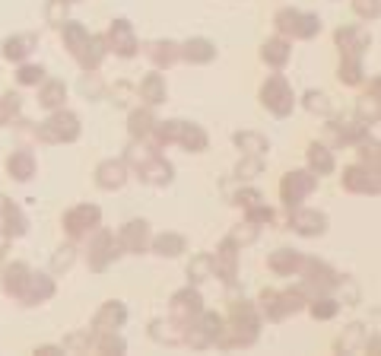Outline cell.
<instances>
[{
	"mask_svg": "<svg viewBox=\"0 0 381 356\" xmlns=\"http://www.w3.org/2000/svg\"><path fill=\"white\" fill-rule=\"evenodd\" d=\"M35 137L45 143H70L80 137V118L74 112H64V108L58 112L54 108V115L35 127Z\"/></svg>",
	"mask_w": 381,
	"mask_h": 356,
	"instance_id": "6da1fadb",
	"label": "cell"
},
{
	"mask_svg": "<svg viewBox=\"0 0 381 356\" xmlns=\"http://www.w3.org/2000/svg\"><path fill=\"white\" fill-rule=\"evenodd\" d=\"M302 293H312V296H324V293H331L334 286H340V273L331 271V267L324 264V261H315V258H302Z\"/></svg>",
	"mask_w": 381,
	"mask_h": 356,
	"instance_id": "7a4b0ae2",
	"label": "cell"
},
{
	"mask_svg": "<svg viewBox=\"0 0 381 356\" xmlns=\"http://www.w3.org/2000/svg\"><path fill=\"white\" fill-rule=\"evenodd\" d=\"M261 102H264V108H270L276 118L290 115L292 105H296V96H292V86L286 83V76H280V74L267 76V83L261 86Z\"/></svg>",
	"mask_w": 381,
	"mask_h": 356,
	"instance_id": "3957f363",
	"label": "cell"
},
{
	"mask_svg": "<svg viewBox=\"0 0 381 356\" xmlns=\"http://www.w3.org/2000/svg\"><path fill=\"white\" fill-rule=\"evenodd\" d=\"M315 188H318V175L315 172H302V169H298V172H290L280 185L283 204H286V207H298V204H302Z\"/></svg>",
	"mask_w": 381,
	"mask_h": 356,
	"instance_id": "277c9868",
	"label": "cell"
},
{
	"mask_svg": "<svg viewBox=\"0 0 381 356\" xmlns=\"http://www.w3.org/2000/svg\"><path fill=\"white\" fill-rule=\"evenodd\" d=\"M99 220H102V210L96 207V204H80V207L64 213V229L70 232L74 239H83L92 229H99Z\"/></svg>",
	"mask_w": 381,
	"mask_h": 356,
	"instance_id": "5b68a950",
	"label": "cell"
},
{
	"mask_svg": "<svg viewBox=\"0 0 381 356\" xmlns=\"http://www.w3.org/2000/svg\"><path fill=\"white\" fill-rule=\"evenodd\" d=\"M118 255H121V245H118L115 232L99 229L89 239V267H92V271H105Z\"/></svg>",
	"mask_w": 381,
	"mask_h": 356,
	"instance_id": "8992f818",
	"label": "cell"
},
{
	"mask_svg": "<svg viewBox=\"0 0 381 356\" xmlns=\"http://www.w3.org/2000/svg\"><path fill=\"white\" fill-rule=\"evenodd\" d=\"M168 312H172L175 322H194L200 312H204V299H200V293L194 290V286H184V290H178L172 296V302H168Z\"/></svg>",
	"mask_w": 381,
	"mask_h": 356,
	"instance_id": "52a82bcc",
	"label": "cell"
},
{
	"mask_svg": "<svg viewBox=\"0 0 381 356\" xmlns=\"http://www.w3.org/2000/svg\"><path fill=\"white\" fill-rule=\"evenodd\" d=\"M292 210V207H290ZM290 226L298 232V235H324V229H327V216L321 213V210H312V207H296L290 216Z\"/></svg>",
	"mask_w": 381,
	"mask_h": 356,
	"instance_id": "ba28073f",
	"label": "cell"
},
{
	"mask_svg": "<svg viewBox=\"0 0 381 356\" xmlns=\"http://www.w3.org/2000/svg\"><path fill=\"white\" fill-rule=\"evenodd\" d=\"M118 245L131 255H143L149 245V223L146 220H131L124 223V229L118 232Z\"/></svg>",
	"mask_w": 381,
	"mask_h": 356,
	"instance_id": "9c48e42d",
	"label": "cell"
},
{
	"mask_svg": "<svg viewBox=\"0 0 381 356\" xmlns=\"http://www.w3.org/2000/svg\"><path fill=\"white\" fill-rule=\"evenodd\" d=\"M137 172H140V178L146 185H156V188H162V185L172 182V163L168 159H162L159 153H149L146 159H143L140 166H137Z\"/></svg>",
	"mask_w": 381,
	"mask_h": 356,
	"instance_id": "30bf717a",
	"label": "cell"
},
{
	"mask_svg": "<svg viewBox=\"0 0 381 356\" xmlns=\"http://www.w3.org/2000/svg\"><path fill=\"white\" fill-rule=\"evenodd\" d=\"M235 249H239V245L226 239L223 245H219V251L210 255V258H213V273L219 277V280H226V283H232L235 273H239V251H235Z\"/></svg>",
	"mask_w": 381,
	"mask_h": 356,
	"instance_id": "8fae6325",
	"label": "cell"
},
{
	"mask_svg": "<svg viewBox=\"0 0 381 356\" xmlns=\"http://www.w3.org/2000/svg\"><path fill=\"white\" fill-rule=\"evenodd\" d=\"M127 322V308L124 302H105V306L96 312V318H92V334H99V331H118V328H124Z\"/></svg>",
	"mask_w": 381,
	"mask_h": 356,
	"instance_id": "7c38bea8",
	"label": "cell"
},
{
	"mask_svg": "<svg viewBox=\"0 0 381 356\" xmlns=\"http://www.w3.org/2000/svg\"><path fill=\"white\" fill-rule=\"evenodd\" d=\"M124 182H127L124 159H105V163H99V169H96V185H99L102 191H118Z\"/></svg>",
	"mask_w": 381,
	"mask_h": 356,
	"instance_id": "4fadbf2b",
	"label": "cell"
},
{
	"mask_svg": "<svg viewBox=\"0 0 381 356\" xmlns=\"http://www.w3.org/2000/svg\"><path fill=\"white\" fill-rule=\"evenodd\" d=\"M276 25H280L283 32H292L296 39H312L321 29V23L315 17H298L292 10H283L280 17H276Z\"/></svg>",
	"mask_w": 381,
	"mask_h": 356,
	"instance_id": "5bb4252c",
	"label": "cell"
},
{
	"mask_svg": "<svg viewBox=\"0 0 381 356\" xmlns=\"http://www.w3.org/2000/svg\"><path fill=\"white\" fill-rule=\"evenodd\" d=\"M343 188L353 194H378V172H369L362 166H353L343 172Z\"/></svg>",
	"mask_w": 381,
	"mask_h": 356,
	"instance_id": "9a60e30c",
	"label": "cell"
},
{
	"mask_svg": "<svg viewBox=\"0 0 381 356\" xmlns=\"http://www.w3.org/2000/svg\"><path fill=\"white\" fill-rule=\"evenodd\" d=\"M25 226H29V220H25L23 210H19L13 200H7V198L0 200V229L13 239V235H23Z\"/></svg>",
	"mask_w": 381,
	"mask_h": 356,
	"instance_id": "2e32d148",
	"label": "cell"
},
{
	"mask_svg": "<svg viewBox=\"0 0 381 356\" xmlns=\"http://www.w3.org/2000/svg\"><path fill=\"white\" fill-rule=\"evenodd\" d=\"M149 337L159 340V344H168V347H175V344H184V324L175 322V318H156V322L149 324Z\"/></svg>",
	"mask_w": 381,
	"mask_h": 356,
	"instance_id": "e0dca14e",
	"label": "cell"
},
{
	"mask_svg": "<svg viewBox=\"0 0 381 356\" xmlns=\"http://www.w3.org/2000/svg\"><path fill=\"white\" fill-rule=\"evenodd\" d=\"M54 296V280L48 273H29V283H25L23 302L25 306H35V302H45V299Z\"/></svg>",
	"mask_w": 381,
	"mask_h": 356,
	"instance_id": "ac0fdd59",
	"label": "cell"
},
{
	"mask_svg": "<svg viewBox=\"0 0 381 356\" xmlns=\"http://www.w3.org/2000/svg\"><path fill=\"white\" fill-rule=\"evenodd\" d=\"M111 51L121 54V58H133V54H137V39H133L131 25H127L124 19L111 25Z\"/></svg>",
	"mask_w": 381,
	"mask_h": 356,
	"instance_id": "d6986e66",
	"label": "cell"
},
{
	"mask_svg": "<svg viewBox=\"0 0 381 356\" xmlns=\"http://www.w3.org/2000/svg\"><path fill=\"white\" fill-rule=\"evenodd\" d=\"M175 143H182V147L190 149V153H204L210 140H207V131H204L200 125H188V121H182V125H178V140Z\"/></svg>",
	"mask_w": 381,
	"mask_h": 356,
	"instance_id": "ffe728a7",
	"label": "cell"
},
{
	"mask_svg": "<svg viewBox=\"0 0 381 356\" xmlns=\"http://www.w3.org/2000/svg\"><path fill=\"white\" fill-rule=\"evenodd\" d=\"M7 172H10V178H17V182H29L35 175V156L29 149H17V153L7 159Z\"/></svg>",
	"mask_w": 381,
	"mask_h": 356,
	"instance_id": "44dd1931",
	"label": "cell"
},
{
	"mask_svg": "<svg viewBox=\"0 0 381 356\" xmlns=\"http://www.w3.org/2000/svg\"><path fill=\"white\" fill-rule=\"evenodd\" d=\"M267 267L274 273H280V277H290V273H296L298 267H302V255L292 249H280L267 258Z\"/></svg>",
	"mask_w": 381,
	"mask_h": 356,
	"instance_id": "7402d4cb",
	"label": "cell"
},
{
	"mask_svg": "<svg viewBox=\"0 0 381 356\" xmlns=\"http://www.w3.org/2000/svg\"><path fill=\"white\" fill-rule=\"evenodd\" d=\"M29 267L25 264H10L7 271H3V290H7V296H17V299H23V293H25V283H29Z\"/></svg>",
	"mask_w": 381,
	"mask_h": 356,
	"instance_id": "603a6c76",
	"label": "cell"
},
{
	"mask_svg": "<svg viewBox=\"0 0 381 356\" xmlns=\"http://www.w3.org/2000/svg\"><path fill=\"white\" fill-rule=\"evenodd\" d=\"M365 340H369L365 324H349L347 331L340 334L337 350H340V353H359V350H365Z\"/></svg>",
	"mask_w": 381,
	"mask_h": 356,
	"instance_id": "cb8c5ba5",
	"label": "cell"
},
{
	"mask_svg": "<svg viewBox=\"0 0 381 356\" xmlns=\"http://www.w3.org/2000/svg\"><path fill=\"white\" fill-rule=\"evenodd\" d=\"M182 58L190 61V64H210L216 58V48L207 42V39H190L182 48Z\"/></svg>",
	"mask_w": 381,
	"mask_h": 356,
	"instance_id": "d4e9b609",
	"label": "cell"
},
{
	"mask_svg": "<svg viewBox=\"0 0 381 356\" xmlns=\"http://www.w3.org/2000/svg\"><path fill=\"white\" fill-rule=\"evenodd\" d=\"M235 147H241L245 156H261L264 159V153L270 149V143H267V137H261V134H254V131H239L235 134Z\"/></svg>",
	"mask_w": 381,
	"mask_h": 356,
	"instance_id": "484cf974",
	"label": "cell"
},
{
	"mask_svg": "<svg viewBox=\"0 0 381 356\" xmlns=\"http://www.w3.org/2000/svg\"><path fill=\"white\" fill-rule=\"evenodd\" d=\"M188 249V242H184V235H178V232H162V235H156L153 239V251L162 258H175L182 255V251Z\"/></svg>",
	"mask_w": 381,
	"mask_h": 356,
	"instance_id": "4316f807",
	"label": "cell"
},
{
	"mask_svg": "<svg viewBox=\"0 0 381 356\" xmlns=\"http://www.w3.org/2000/svg\"><path fill=\"white\" fill-rule=\"evenodd\" d=\"M331 134H337V140L343 143H359L369 137V125H362V121H334Z\"/></svg>",
	"mask_w": 381,
	"mask_h": 356,
	"instance_id": "83f0119b",
	"label": "cell"
},
{
	"mask_svg": "<svg viewBox=\"0 0 381 356\" xmlns=\"http://www.w3.org/2000/svg\"><path fill=\"white\" fill-rule=\"evenodd\" d=\"M290 54H292V48L283 39H270V42L261 48V58H264V64H270V67H286V61H290Z\"/></svg>",
	"mask_w": 381,
	"mask_h": 356,
	"instance_id": "f1b7e54d",
	"label": "cell"
},
{
	"mask_svg": "<svg viewBox=\"0 0 381 356\" xmlns=\"http://www.w3.org/2000/svg\"><path fill=\"white\" fill-rule=\"evenodd\" d=\"M308 166H312V172H315V175H331L334 172L331 149L321 147V143H312V147H308Z\"/></svg>",
	"mask_w": 381,
	"mask_h": 356,
	"instance_id": "f546056e",
	"label": "cell"
},
{
	"mask_svg": "<svg viewBox=\"0 0 381 356\" xmlns=\"http://www.w3.org/2000/svg\"><path fill=\"white\" fill-rule=\"evenodd\" d=\"M146 54L156 67H168V64H175V61L182 58V48L172 45V42H156V45H149L146 48Z\"/></svg>",
	"mask_w": 381,
	"mask_h": 356,
	"instance_id": "4dcf8cb0",
	"label": "cell"
},
{
	"mask_svg": "<svg viewBox=\"0 0 381 356\" xmlns=\"http://www.w3.org/2000/svg\"><path fill=\"white\" fill-rule=\"evenodd\" d=\"M232 318L239 328H248V331H257V328H261V315H257V308L251 306V302H245V299L232 302Z\"/></svg>",
	"mask_w": 381,
	"mask_h": 356,
	"instance_id": "1f68e13d",
	"label": "cell"
},
{
	"mask_svg": "<svg viewBox=\"0 0 381 356\" xmlns=\"http://www.w3.org/2000/svg\"><path fill=\"white\" fill-rule=\"evenodd\" d=\"M337 42H340V51H343V54L362 58V54H365V45H369V39H365V35H359L356 29H347V32L340 29V32H337Z\"/></svg>",
	"mask_w": 381,
	"mask_h": 356,
	"instance_id": "d6a6232c",
	"label": "cell"
},
{
	"mask_svg": "<svg viewBox=\"0 0 381 356\" xmlns=\"http://www.w3.org/2000/svg\"><path fill=\"white\" fill-rule=\"evenodd\" d=\"M35 48V35H17V39H7L3 45V58L7 61H23L29 58Z\"/></svg>",
	"mask_w": 381,
	"mask_h": 356,
	"instance_id": "836d02e7",
	"label": "cell"
},
{
	"mask_svg": "<svg viewBox=\"0 0 381 356\" xmlns=\"http://www.w3.org/2000/svg\"><path fill=\"white\" fill-rule=\"evenodd\" d=\"M102 58H105V48H102V39H89V42L83 45V51L76 54V61L83 64V70L89 74V70H99Z\"/></svg>",
	"mask_w": 381,
	"mask_h": 356,
	"instance_id": "e575fe53",
	"label": "cell"
},
{
	"mask_svg": "<svg viewBox=\"0 0 381 356\" xmlns=\"http://www.w3.org/2000/svg\"><path fill=\"white\" fill-rule=\"evenodd\" d=\"M67 99V86L61 83V80H48V83H42V92H39V102H42L45 108H61Z\"/></svg>",
	"mask_w": 381,
	"mask_h": 356,
	"instance_id": "d590c367",
	"label": "cell"
},
{
	"mask_svg": "<svg viewBox=\"0 0 381 356\" xmlns=\"http://www.w3.org/2000/svg\"><path fill=\"white\" fill-rule=\"evenodd\" d=\"M140 99H146L149 105H159V102H166V80L159 74H149L146 80L140 83Z\"/></svg>",
	"mask_w": 381,
	"mask_h": 356,
	"instance_id": "8d00e7d4",
	"label": "cell"
},
{
	"mask_svg": "<svg viewBox=\"0 0 381 356\" xmlns=\"http://www.w3.org/2000/svg\"><path fill=\"white\" fill-rule=\"evenodd\" d=\"M153 125H156V118H153V112H149V108H137V112H131V137H133V140L149 137Z\"/></svg>",
	"mask_w": 381,
	"mask_h": 356,
	"instance_id": "74e56055",
	"label": "cell"
},
{
	"mask_svg": "<svg viewBox=\"0 0 381 356\" xmlns=\"http://www.w3.org/2000/svg\"><path fill=\"white\" fill-rule=\"evenodd\" d=\"M340 83L347 86H356L359 80H362V58H353V54H343V61H340Z\"/></svg>",
	"mask_w": 381,
	"mask_h": 356,
	"instance_id": "f35d334b",
	"label": "cell"
},
{
	"mask_svg": "<svg viewBox=\"0 0 381 356\" xmlns=\"http://www.w3.org/2000/svg\"><path fill=\"white\" fill-rule=\"evenodd\" d=\"M261 312L267 315V322H283L286 312H283V299L276 290H264L261 293Z\"/></svg>",
	"mask_w": 381,
	"mask_h": 356,
	"instance_id": "ab89813d",
	"label": "cell"
},
{
	"mask_svg": "<svg viewBox=\"0 0 381 356\" xmlns=\"http://www.w3.org/2000/svg\"><path fill=\"white\" fill-rule=\"evenodd\" d=\"M92 344H96L99 353H124V350H127L124 337H121L118 331H99V337L92 340Z\"/></svg>",
	"mask_w": 381,
	"mask_h": 356,
	"instance_id": "60d3db41",
	"label": "cell"
},
{
	"mask_svg": "<svg viewBox=\"0 0 381 356\" xmlns=\"http://www.w3.org/2000/svg\"><path fill=\"white\" fill-rule=\"evenodd\" d=\"M188 277L194 283H204L207 277H213V258L210 255H194L188 264Z\"/></svg>",
	"mask_w": 381,
	"mask_h": 356,
	"instance_id": "b9f144b4",
	"label": "cell"
},
{
	"mask_svg": "<svg viewBox=\"0 0 381 356\" xmlns=\"http://www.w3.org/2000/svg\"><path fill=\"white\" fill-rule=\"evenodd\" d=\"M308 308H312V315H315V318L327 322V318H334V315L340 312V302L324 293V296H315V299H312V306H308Z\"/></svg>",
	"mask_w": 381,
	"mask_h": 356,
	"instance_id": "7bdbcfd3",
	"label": "cell"
},
{
	"mask_svg": "<svg viewBox=\"0 0 381 356\" xmlns=\"http://www.w3.org/2000/svg\"><path fill=\"white\" fill-rule=\"evenodd\" d=\"M64 39H67V48H70V54H80L83 51V45L89 42V35H86V29L83 25H76V23H70V25H64Z\"/></svg>",
	"mask_w": 381,
	"mask_h": 356,
	"instance_id": "ee69618b",
	"label": "cell"
},
{
	"mask_svg": "<svg viewBox=\"0 0 381 356\" xmlns=\"http://www.w3.org/2000/svg\"><path fill=\"white\" fill-rule=\"evenodd\" d=\"M261 169H264V159L261 156H245L239 166H235V178H239V182H251V178L261 175Z\"/></svg>",
	"mask_w": 381,
	"mask_h": 356,
	"instance_id": "f6af8a7d",
	"label": "cell"
},
{
	"mask_svg": "<svg viewBox=\"0 0 381 356\" xmlns=\"http://www.w3.org/2000/svg\"><path fill=\"white\" fill-rule=\"evenodd\" d=\"M305 108L312 112V115H324V118H327V115L334 112V102L327 99L324 92H315V90H312V92H305Z\"/></svg>",
	"mask_w": 381,
	"mask_h": 356,
	"instance_id": "bcb514c9",
	"label": "cell"
},
{
	"mask_svg": "<svg viewBox=\"0 0 381 356\" xmlns=\"http://www.w3.org/2000/svg\"><path fill=\"white\" fill-rule=\"evenodd\" d=\"M17 115H19V96H17V92L0 96V127L13 125V118H17Z\"/></svg>",
	"mask_w": 381,
	"mask_h": 356,
	"instance_id": "7dc6e473",
	"label": "cell"
},
{
	"mask_svg": "<svg viewBox=\"0 0 381 356\" xmlns=\"http://www.w3.org/2000/svg\"><path fill=\"white\" fill-rule=\"evenodd\" d=\"M178 125H182V121H156L149 134L156 137V143H175L178 140Z\"/></svg>",
	"mask_w": 381,
	"mask_h": 356,
	"instance_id": "c3c4849f",
	"label": "cell"
},
{
	"mask_svg": "<svg viewBox=\"0 0 381 356\" xmlns=\"http://www.w3.org/2000/svg\"><path fill=\"white\" fill-rule=\"evenodd\" d=\"M17 80L23 86H39L45 80V67L42 64H23L19 67V74H17Z\"/></svg>",
	"mask_w": 381,
	"mask_h": 356,
	"instance_id": "681fc988",
	"label": "cell"
},
{
	"mask_svg": "<svg viewBox=\"0 0 381 356\" xmlns=\"http://www.w3.org/2000/svg\"><path fill=\"white\" fill-rule=\"evenodd\" d=\"M257 239V223H239L232 232H229V242H235V245H248V242Z\"/></svg>",
	"mask_w": 381,
	"mask_h": 356,
	"instance_id": "f907efd6",
	"label": "cell"
},
{
	"mask_svg": "<svg viewBox=\"0 0 381 356\" xmlns=\"http://www.w3.org/2000/svg\"><path fill=\"white\" fill-rule=\"evenodd\" d=\"M74 258H76L74 245H61V249H58V251H54V258H51V271H54V273L67 271V267L74 264Z\"/></svg>",
	"mask_w": 381,
	"mask_h": 356,
	"instance_id": "816d5d0a",
	"label": "cell"
},
{
	"mask_svg": "<svg viewBox=\"0 0 381 356\" xmlns=\"http://www.w3.org/2000/svg\"><path fill=\"white\" fill-rule=\"evenodd\" d=\"M80 92H83V96H89V99H102L105 86H102V80L89 70V76H83V80H80Z\"/></svg>",
	"mask_w": 381,
	"mask_h": 356,
	"instance_id": "f5cc1de1",
	"label": "cell"
},
{
	"mask_svg": "<svg viewBox=\"0 0 381 356\" xmlns=\"http://www.w3.org/2000/svg\"><path fill=\"white\" fill-rule=\"evenodd\" d=\"M86 347H92V331L70 334V337L64 340V353H67V350H86Z\"/></svg>",
	"mask_w": 381,
	"mask_h": 356,
	"instance_id": "db71d44e",
	"label": "cell"
},
{
	"mask_svg": "<svg viewBox=\"0 0 381 356\" xmlns=\"http://www.w3.org/2000/svg\"><path fill=\"white\" fill-rule=\"evenodd\" d=\"M359 115H369L372 118V125L378 121V92H372V96H362V102H359Z\"/></svg>",
	"mask_w": 381,
	"mask_h": 356,
	"instance_id": "11a10c76",
	"label": "cell"
},
{
	"mask_svg": "<svg viewBox=\"0 0 381 356\" xmlns=\"http://www.w3.org/2000/svg\"><path fill=\"white\" fill-rule=\"evenodd\" d=\"M248 220H251V223H270V220H274V210H270L264 200H261V204L248 207Z\"/></svg>",
	"mask_w": 381,
	"mask_h": 356,
	"instance_id": "9f6ffc18",
	"label": "cell"
},
{
	"mask_svg": "<svg viewBox=\"0 0 381 356\" xmlns=\"http://www.w3.org/2000/svg\"><path fill=\"white\" fill-rule=\"evenodd\" d=\"M261 200H264V194H261V191H254V188H248V191H239V194H235V204H239V207H254V204H261Z\"/></svg>",
	"mask_w": 381,
	"mask_h": 356,
	"instance_id": "6f0895ef",
	"label": "cell"
},
{
	"mask_svg": "<svg viewBox=\"0 0 381 356\" xmlns=\"http://www.w3.org/2000/svg\"><path fill=\"white\" fill-rule=\"evenodd\" d=\"M362 163H372V169L378 172V143H365L362 147Z\"/></svg>",
	"mask_w": 381,
	"mask_h": 356,
	"instance_id": "680465c9",
	"label": "cell"
},
{
	"mask_svg": "<svg viewBox=\"0 0 381 356\" xmlns=\"http://www.w3.org/2000/svg\"><path fill=\"white\" fill-rule=\"evenodd\" d=\"M48 19H51L54 25H61V23H64V10H61V3H58V0H54V3L48 7Z\"/></svg>",
	"mask_w": 381,
	"mask_h": 356,
	"instance_id": "91938a15",
	"label": "cell"
},
{
	"mask_svg": "<svg viewBox=\"0 0 381 356\" xmlns=\"http://www.w3.org/2000/svg\"><path fill=\"white\" fill-rule=\"evenodd\" d=\"M359 13L362 17H375V0H359Z\"/></svg>",
	"mask_w": 381,
	"mask_h": 356,
	"instance_id": "94428289",
	"label": "cell"
},
{
	"mask_svg": "<svg viewBox=\"0 0 381 356\" xmlns=\"http://www.w3.org/2000/svg\"><path fill=\"white\" fill-rule=\"evenodd\" d=\"M39 356H54V353H64V347H42V350H35Z\"/></svg>",
	"mask_w": 381,
	"mask_h": 356,
	"instance_id": "6125c7cd",
	"label": "cell"
},
{
	"mask_svg": "<svg viewBox=\"0 0 381 356\" xmlns=\"http://www.w3.org/2000/svg\"><path fill=\"white\" fill-rule=\"evenodd\" d=\"M7 245H10V235L3 229H0V255H3V251H7Z\"/></svg>",
	"mask_w": 381,
	"mask_h": 356,
	"instance_id": "be15d7a7",
	"label": "cell"
}]
</instances>
